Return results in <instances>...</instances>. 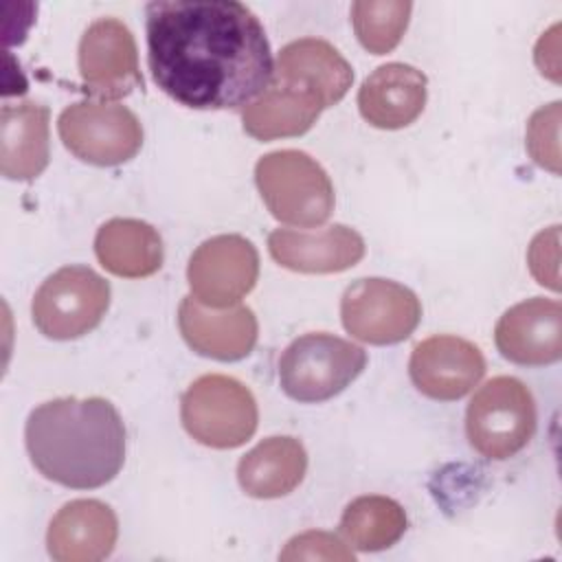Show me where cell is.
I'll list each match as a JSON object with an SVG mask.
<instances>
[{"mask_svg":"<svg viewBox=\"0 0 562 562\" xmlns=\"http://www.w3.org/2000/svg\"><path fill=\"white\" fill-rule=\"evenodd\" d=\"M147 61L156 86L195 110L252 103L274 64L259 18L235 0H156L145 7Z\"/></svg>","mask_w":562,"mask_h":562,"instance_id":"1","label":"cell"},{"mask_svg":"<svg viewBox=\"0 0 562 562\" xmlns=\"http://www.w3.org/2000/svg\"><path fill=\"white\" fill-rule=\"evenodd\" d=\"M24 441L46 479L92 490L110 483L125 461V426L103 397H59L31 411Z\"/></svg>","mask_w":562,"mask_h":562,"instance_id":"2","label":"cell"},{"mask_svg":"<svg viewBox=\"0 0 562 562\" xmlns=\"http://www.w3.org/2000/svg\"><path fill=\"white\" fill-rule=\"evenodd\" d=\"M255 180L268 211L285 224L318 226L334 211V187L305 151L279 149L259 158Z\"/></svg>","mask_w":562,"mask_h":562,"instance_id":"3","label":"cell"},{"mask_svg":"<svg viewBox=\"0 0 562 562\" xmlns=\"http://www.w3.org/2000/svg\"><path fill=\"white\" fill-rule=\"evenodd\" d=\"M367 367V351L334 334L294 338L279 358V382L296 402H325L345 391Z\"/></svg>","mask_w":562,"mask_h":562,"instance_id":"4","label":"cell"},{"mask_svg":"<svg viewBox=\"0 0 562 562\" xmlns=\"http://www.w3.org/2000/svg\"><path fill=\"white\" fill-rule=\"evenodd\" d=\"M536 432V402L516 378L498 375L485 382L468 404L465 435L470 446L494 461L520 452Z\"/></svg>","mask_w":562,"mask_h":562,"instance_id":"5","label":"cell"},{"mask_svg":"<svg viewBox=\"0 0 562 562\" xmlns=\"http://www.w3.org/2000/svg\"><path fill=\"white\" fill-rule=\"evenodd\" d=\"M184 430L209 448H237L257 430V402L246 384L231 375L198 378L180 400Z\"/></svg>","mask_w":562,"mask_h":562,"instance_id":"6","label":"cell"},{"mask_svg":"<svg viewBox=\"0 0 562 562\" xmlns=\"http://www.w3.org/2000/svg\"><path fill=\"white\" fill-rule=\"evenodd\" d=\"M110 305V283L88 266H64L35 292V327L53 340H72L94 329Z\"/></svg>","mask_w":562,"mask_h":562,"instance_id":"7","label":"cell"},{"mask_svg":"<svg viewBox=\"0 0 562 562\" xmlns=\"http://www.w3.org/2000/svg\"><path fill=\"white\" fill-rule=\"evenodd\" d=\"M59 138L70 154L97 167L132 160L143 145V127L132 110L108 101L68 105L57 121Z\"/></svg>","mask_w":562,"mask_h":562,"instance_id":"8","label":"cell"},{"mask_svg":"<svg viewBox=\"0 0 562 562\" xmlns=\"http://www.w3.org/2000/svg\"><path fill=\"white\" fill-rule=\"evenodd\" d=\"M345 329L369 345H393L408 338L422 318V303L402 283L371 277L351 283L340 301Z\"/></svg>","mask_w":562,"mask_h":562,"instance_id":"9","label":"cell"},{"mask_svg":"<svg viewBox=\"0 0 562 562\" xmlns=\"http://www.w3.org/2000/svg\"><path fill=\"white\" fill-rule=\"evenodd\" d=\"M259 255L241 235H217L202 241L189 259L187 279L202 305L231 307L257 283Z\"/></svg>","mask_w":562,"mask_h":562,"instance_id":"10","label":"cell"},{"mask_svg":"<svg viewBox=\"0 0 562 562\" xmlns=\"http://www.w3.org/2000/svg\"><path fill=\"white\" fill-rule=\"evenodd\" d=\"M79 72L94 97H127L143 83L132 31L116 18L94 20L79 42Z\"/></svg>","mask_w":562,"mask_h":562,"instance_id":"11","label":"cell"},{"mask_svg":"<svg viewBox=\"0 0 562 562\" xmlns=\"http://www.w3.org/2000/svg\"><path fill=\"white\" fill-rule=\"evenodd\" d=\"M408 373L426 397L452 402L468 395L483 378L485 358L474 342L439 334L415 345Z\"/></svg>","mask_w":562,"mask_h":562,"instance_id":"12","label":"cell"},{"mask_svg":"<svg viewBox=\"0 0 562 562\" xmlns=\"http://www.w3.org/2000/svg\"><path fill=\"white\" fill-rule=\"evenodd\" d=\"M494 340L509 362L525 367L558 362L562 356V305L533 296L509 307L496 323Z\"/></svg>","mask_w":562,"mask_h":562,"instance_id":"13","label":"cell"},{"mask_svg":"<svg viewBox=\"0 0 562 562\" xmlns=\"http://www.w3.org/2000/svg\"><path fill=\"white\" fill-rule=\"evenodd\" d=\"M178 327L187 345L200 356L233 362L246 358L259 334L250 307H209L193 296H184L178 307Z\"/></svg>","mask_w":562,"mask_h":562,"instance_id":"14","label":"cell"},{"mask_svg":"<svg viewBox=\"0 0 562 562\" xmlns=\"http://www.w3.org/2000/svg\"><path fill=\"white\" fill-rule=\"evenodd\" d=\"M268 250L288 270L329 274L356 266L364 255V239L345 224L318 231L277 228L268 235Z\"/></svg>","mask_w":562,"mask_h":562,"instance_id":"15","label":"cell"},{"mask_svg":"<svg viewBox=\"0 0 562 562\" xmlns=\"http://www.w3.org/2000/svg\"><path fill=\"white\" fill-rule=\"evenodd\" d=\"M119 520L101 501L79 498L66 503L50 520L46 544L57 562H97L112 553Z\"/></svg>","mask_w":562,"mask_h":562,"instance_id":"16","label":"cell"},{"mask_svg":"<svg viewBox=\"0 0 562 562\" xmlns=\"http://www.w3.org/2000/svg\"><path fill=\"white\" fill-rule=\"evenodd\" d=\"M426 105V75L408 64L391 61L375 68L358 90V108L380 130L411 125Z\"/></svg>","mask_w":562,"mask_h":562,"instance_id":"17","label":"cell"},{"mask_svg":"<svg viewBox=\"0 0 562 562\" xmlns=\"http://www.w3.org/2000/svg\"><path fill=\"white\" fill-rule=\"evenodd\" d=\"M274 79L312 90L323 108L338 103L353 83L349 61L325 40L303 37L285 44L277 57Z\"/></svg>","mask_w":562,"mask_h":562,"instance_id":"18","label":"cell"},{"mask_svg":"<svg viewBox=\"0 0 562 562\" xmlns=\"http://www.w3.org/2000/svg\"><path fill=\"white\" fill-rule=\"evenodd\" d=\"M48 108L35 101L7 103L0 112V171L33 180L48 165Z\"/></svg>","mask_w":562,"mask_h":562,"instance_id":"19","label":"cell"},{"mask_svg":"<svg viewBox=\"0 0 562 562\" xmlns=\"http://www.w3.org/2000/svg\"><path fill=\"white\" fill-rule=\"evenodd\" d=\"M323 110V101L312 90L274 79L259 99L241 110V123L246 134L257 140L301 136Z\"/></svg>","mask_w":562,"mask_h":562,"instance_id":"20","label":"cell"},{"mask_svg":"<svg viewBox=\"0 0 562 562\" xmlns=\"http://www.w3.org/2000/svg\"><path fill=\"white\" fill-rule=\"evenodd\" d=\"M307 454L294 437H268L239 459L237 481L252 498L290 494L305 476Z\"/></svg>","mask_w":562,"mask_h":562,"instance_id":"21","label":"cell"},{"mask_svg":"<svg viewBox=\"0 0 562 562\" xmlns=\"http://www.w3.org/2000/svg\"><path fill=\"white\" fill-rule=\"evenodd\" d=\"M99 263L116 277L140 279L162 266V239L158 231L140 220L114 217L94 237Z\"/></svg>","mask_w":562,"mask_h":562,"instance_id":"22","label":"cell"},{"mask_svg":"<svg viewBox=\"0 0 562 562\" xmlns=\"http://www.w3.org/2000/svg\"><path fill=\"white\" fill-rule=\"evenodd\" d=\"M406 531V514L389 496H358L340 518V533L358 551H382L393 547Z\"/></svg>","mask_w":562,"mask_h":562,"instance_id":"23","label":"cell"},{"mask_svg":"<svg viewBox=\"0 0 562 562\" xmlns=\"http://www.w3.org/2000/svg\"><path fill=\"white\" fill-rule=\"evenodd\" d=\"M413 4L402 0H358L351 4V24L358 42L373 55L391 53L411 18Z\"/></svg>","mask_w":562,"mask_h":562,"instance_id":"24","label":"cell"},{"mask_svg":"<svg viewBox=\"0 0 562 562\" xmlns=\"http://www.w3.org/2000/svg\"><path fill=\"white\" fill-rule=\"evenodd\" d=\"M558 130H560V101L540 108L527 123V149L531 158L560 173V149H558Z\"/></svg>","mask_w":562,"mask_h":562,"instance_id":"25","label":"cell"},{"mask_svg":"<svg viewBox=\"0 0 562 562\" xmlns=\"http://www.w3.org/2000/svg\"><path fill=\"white\" fill-rule=\"evenodd\" d=\"M281 560H340L353 562V551L334 533L327 531H305L294 536L285 549L279 553Z\"/></svg>","mask_w":562,"mask_h":562,"instance_id":"26","label":"cell"},{"mask_svg":"<svg viewBox=\"0 0 562 562\" xmlns=\"http://www.w3.org/2000/svg\"><path fill=\"white\" fill-rule=\"evenodd\" d=\"M558 246H560V226H551L538 233L529 246L527 261L529 270L540 285L560 290L558 277Z\"/></svg>","mask_w":562,"mask_h":562,"instance_id":"27","label":"cell"}]
</instances>
